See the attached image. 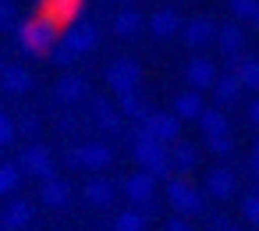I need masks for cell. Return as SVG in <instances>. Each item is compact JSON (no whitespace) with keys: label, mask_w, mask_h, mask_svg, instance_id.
Segmentation results:
<instances>
[{"label":"cell","mask_w":259,"mask_h":231,"mask_svg":"<svg viewBox=\"0 0 259 231\" xmlns=\"http://www.w3.org/2000/svg\"><path fill=\"white\" fill-rule=\"evenodd\" d=\"M15 36H18V47H22L25 54L43 57V54H50L54 43L61 40V25L50 22L47 15H32V18H25V22L15 25Z\"/></svg>","instance_id":"cell-1"},{"label":"cell","mask_w":259,"mask_h":231,"mask_svg":"<svg viewBox=\"0 0 259 231\" xmlns=\"http://www.w3.org/2000/svg\"><path fill=\"white\" fill-rule=\"evenodd\" d=\"M132 157L139 160V167H142L153 181H167V178H174V174H170V153H167V146H160L156 139H149V135H139V132H135Z\"/></svg>","instance_id":"cell-2"},{"label":"cell","mask_w":259,"mask_h":231,"mask_svg":"<svg viewBox=\"0 0 259 231\" xmlns=\"http://www.w3.org/2000/svg\"><path fill=\"white\" fill-rule=\"evenodd\" d=\"M167 203H170V210L178 213V217H202L206 213V196L195 188V185H188L185 178H167Z\"/></svg>","instance_id":"cell-3"},{"label":"cell","mask_w":259,"mask_h":231,"mask_svg":"<svg viewBox=\"0 0 259 231\" xmlns=\"http://www.w3.org/2000/svg\"><path fill=\"white\" fill-rule=\"evenodd\" d=\"M139 135H149V139H156L160 146H174L178 139H181V121L170 114V110H149V118L146 121H139V128H135Z\"/></svg>","instance_id":"cell-4"},{"label":"cell","mask_w":259,"mask_h":231,"mask_svg":"<svg viewBox=\"0 0 259 231\" xmlns=\"http://www.w3.org/2000/svg\"><path fill=\"white\" fill-rule=\"evenodd\" d=\"M103 79H107V86H110L117 96H121V93H132V89H139V82H142V64H139L135 57H117V61L107 64Z\"/></svg>","instance_id":"cell-5"},{"label":"cell","mask_w":259,"mask_h":231,"mask_svg":"<svg viewBox=\"0 0 259 231\" xmlns=\"http://www.w3.org/2000/svg\"><path fill=\"white\" fill-rule=\"evenodd\" d=\"M18 171H22V174H32V178H39V181H47V178H54L57 160H54L50 146L29 142V146L22 149V157H18Z\"/></svg>","instance_id":"cell-6"},{"label":"cell","mask_w":259,"mask_h":231,"mask_svg":"<svg viewBox=\"0 0 259 231\" xmlns=\"http://www.w3.org/2000/svg\"><path fill=\"white\" fill-rule=\"evenodd\" d=\"M61 43L75 54V57H82V54H93L96 47H100V29L93 25V22H85V18H78V22H71L68 25V32L61 36Z\"/></svg>","instance_id":"cell-7"},{"label":"cell","mask_w":259,"mask_h":231,"mask_svg":"<svg viewBox=\"0 0 259 231\" xmlns=\"http://www.w3.org/2000/svg\"><path fill=\"white\" fill-rule=\"evenodd\" d=\"M110 164H114V149H110V142L93 139V142H82V146H78V171L103 174Z\"/></svg>","instance_id":"cell-8"},{"label":"cell","mask_w":259,"mask_h":231,"mask_svg":"<svg viewBox=\"0 0 259 231\" xmlns=\"http://www.w3.org/2000/svg\"><path fill=\"white\" fill-rule=\"evenodd\" d=\"M202 185H206V192H202L206 199L224 203V199H231V196L238 192V174H234L231 167H224V164H220V167H213V171L206 174V181H202Z\"/></svg>","instance_id":"cell-9"},{"label":"cell","mask_w":259,"mask_h":231,"mask_svg":"<svg viewBox=\"0 0 259 231\" xmlns=\"http://www.w3.org/2000/svg\"><path fill=\"white\" fill-rule=\"evenodd\" d=\"M181 40H185L188 50L199 54V50H206V47L217 40V25H213L209 18H202V15H199V18H188V22L181 25Z\"/></svg>","instance_id":"cell-10"},{"label":"cell","mask_w":259,"mask_h":231,"mask_svg":"<svg viewBox=\"0 0 259 231\" xmlns=\"http://www.w3.org/2000/svg\"><path fill=\"white\" fill-rule=\"evenodd\" d=\"M54 96H57V103H64V107H78L82 100H89V82H85L82 75H75V71H64V75L57 79V86H54Z\"/></svg>","instance_id":"cell-11"},{"label":"cell","mask_w":259,"mask_h":231,"mask_svg":"<svg viewBox=\"0 0 259 231\" xmlns=\"http://www.w3.org/2000/svg\"><path fill=\"white\" fill-rule=\"evenodd\" d=\"M217 75H220V68H217V64H213L209 57H192V61L185 64V79H188V89H195V93H206V89H213Z\"/></svg>","instance_id":"cell-12"},{"label":"cell","mask_w":259,"mask_h":231,"mask_svg":"<svg viewBox=\"0 0 259 231\" xmlns=\"http://www.w3.org/2000/svg\"><path fill=\"white\" fill-rule=\"evenodd\" d=\"M167 153H170V174H174V178H188V174L199 167V146H195V142L178 139L174 146H167Z\"/></svg>","instance_id":"cell-13"},{"label":"cell","mask_w":259,"mask_h":231,"mask_svg":"<svg viewBox=\"0 0 259 231\" xmlns=\"http://www.w3.org/2000/svg\"><path fill=\"white\" fill-rule=\"evenodd\" d=\"M32 213H36V206L29 199H11L4 210H0V231H22V227H29Z\"/></svg>","instance_id":"cell-14"},{"label":"cell","mask_w":259,"mask_h":231,"mask_svg":"<svg viewBox=\"0 0 259 231\" xmlns=\"http://www.w3.org/2000/svg\"><path fill=\"white\" fill-rule=\"evenodd\" d=\"M121 188H124V196H128L135 206H146V203H153V199H156V181H153L146 171L128 174V178L121 181Z\"/></svg>","instance_id":"cell-15"},{"label":"cell","mask_w":259,"mask_h":231,"mask_svg":"<svg viewBox=\"0 0 259 231\" xmlns=\"http://www.w3.org/2000/svg\"><path fill=\"white\" fill-rule=\"evenodd\" d=\"M217 50L231 61V57H238L241 50H245V29L238 25V22H227V25H217Z\"/></svg>","instance_id":"cell-16"},{"label":"cell","mask_w":259,"mask_h":231,"mask_svg":"<svg viewBox=\"0 0 259 231\" xmlns=\"http://www.w3.org/2000/svg\"><path fill=\"white\" fill-rule=\"evenodd\" d=\"M82 192H85V203H93V206H110L114 196H117V181H110L107 174H89V181L82 185Z\"/></svg>","instance_id":"cell-17"},{"label":"cell","mask_w":259,"mask_h":231,"mask_svg":"<svg viewBox=\"0 0 259 231\" xmlns=\"http://www.w3.org/2000/svg\"><path fill=\"white\" fill-rule=\"evenodd\" d=\"M39 203L43 206H50V210H61V206H68L71 203V181L68 178H47L43 185H39Z\"/></svg>","instance_id":"cell-18"},{"label":"cell","mask_w":259,"mask_h":231,"mask_svg":"<svg viewBox=\"0 0 259 231\" xmlns=\"http://www.w3.org/2000/svg\"><path fill=\"white\" fill-rule=\"evenodd\" d=\"M0 89L11 93V96H25L32 89V71L22 64H4L0 68Z\"/></svg>","instance_id":"cell-19"},{"label":"cell","mask_w":259,"mask_h":231,"mask_svg":"<svg viewBox=\"0 0 259 231\" xmlns=\"http://www.w3.org/2000/svg\"><path fill=\"white\" fill-rule=\"evenodd\" d=\"M93 125H96L103 135H121V114H117V107H114L110 100L96 96V100H93Z\"/></svg>","instance_id":"cell-20"},{"label":"cell","mask_w":259,"mask_h":231,"mask_svg":"<svg viewBox=\"0 0 259 231\" xmlns=\"http://www.w3.org/2000/svg\"><path fill=\"white\" fill-rule=\"evenodd\" d=\"M149 32L160 36V40L178 36V32H181V15H178L174 8H156V11L149 15Z\"/></svg>","instance_id":"cell-21"},{"label":"cell","mask_w":259,"mask_h":231,"mask_svg":"<svg viewBox=\"0 0 259 231\" xmlns=\"http://www.w3.org/2000/svg\"><path fill=\"white\" fill-rule=\"evenodd\" d=\"M202 110H206V100H202V93H195V89L178 93V96H174V107H170V114H174L178 121H195Z\"/></svg>","instance_id":"cell-22"},{"label":"cell","mask_w":259,"mask_h":231,"mask_svg":"<svg viewBox=\"0 0 259 231\" xmlns=\"http://www.w3.org/2000/svg\"><path fill=\"white\" fill-rule=\"evenodd\" d=\"M238 93H241V86H238L234 71H220V75H217V82H213V100H217V110L234 107V103H238Z\"/></svg>","instance_id":"cell-23"},{"label":"cell","mask_w":259,"mask_h":231,"mask_svg":"<svg viewBox=\"0 0 259 231\" xmlns=\"http://www.w3.org/2000/svg\"><path fill=\"white\" fill-rule=\"evenodd\" d=\"M117 114H121V118H132V121H146V118H149V103H146V96H142L139 89L121 93V96H117Z\"/></svg>","instance_id":"cell-24"},{"label":"cell","mask_w":259,"mask_h":231,"mask_svg":"<svg viewBox=\"0 0 259 231\" xmlns=\"http://www.w3.org/2000/svg\"><path fill=\"white\" fill-rule=\"evenodd\" d=\"M195 121H199V128H202V139L231 135V121H227V114H224V110H217V107H206Z\"/></svg>","instance_id":"cell-25"},{"label":"cell","mask_w":259,"mask_h":231,"mask_svg":"<svg viewBox=\"0 0 259 231\" xmlns=\"http://www.w3.org/2000/svg\"><path fill=\"white\" fill-rule=\"evenodd\" d=\"M43 15L50 18V22H78V15H82V0H47V8H43Z\"/></svg>","instance_id":"cell-26"},{"label":"cell","mask_w":259,"mask_h":231,"mask_svg":"<svg viewBox=\"0 0 259 231\" xmlns=\"http://www.w3.org/2000/svg\"><path fill=\"white\" fill-rule=\"evenodd\" d=\"M142 25H146V18H142L139 8H121V11L114 15V32H117V36H135Z\"/></svg>","instance_id":"cell-27"},{"label":"cell","mask_w":259,"mask_h":231,"mask_svg":"<svg viewBox=\"0 0 259 231\" xmlns=\"http://www.w3.org/2000/svg\"><path fill=\"white\" fill-rule=\"evenodd\" d=\"M234 79H238L241 89L259 93V57H241L238 68H234Z\"/></svg>","instance_id":"cell-28"},{"label":"cell","mask_w":259,"mask_h":231,"mask_svg":"<svg viewBox=\"0 0 259 231\" xmlns=\"http://www.w3.org/2000/svg\"><path fill=\"white\" fill-rule=\"evenodd\" d=\"M18 185H22L18 164H0V199H4V196H15Z\"/></svg>","instance_id":"cell-29"},{"label":"cell","mask_w":259,"mask_h":231,"mask_svg":"<svg viewBox=\"0 0 259 231\" xmlns=\"http://www.w3.org/2000/svg\"><path fill=\"white\" fill-rule=\"evenodd\" d=\"M114 231H146V217L132 206V210H124V213L114 217Z\"/></svg>","instance_id":"cell-30"},{"label":"cell","mask_w":259,"mask_h":231,"mask_svg":"<svg viewBox=\"0 0 259 231\" xmlns=\"http://www.w3.org/2000/svg\"><path fill=\"white\" fill-rule=\"evenodd\" d=\"M255 4H259V0H227V11H231L234 22L241 25V22H248V18L255 15Z\"/></svg>","instance_id":"cell-31"},{"label":"cell","mask_w":259,"mask_h":231,"mask_svg":"<svg viewBox=\"0 0 259 231\" xmlns=\"http://www.w3.org/2000/svg\"><path fill=\"white\" fill-rule=\"evenodd\" d=\"M18 25V8L11 0H0V32H15Z\"/></svg>","instance_id":"cell-32"},{"label":"cell","mask_w":259,"mask_h":231,"mask_svg":"<svg viewBox=\"0 0 259 231\" xmlns=\"http://www.w3.org/2000/svg\"><path fill=\"white\" fill-rule=\"evenodd\" d=\"M50 61H54L57 68H64V71H68V68H71V64H75L78 57H75V54H71V50H68V47H64L61 40H57V43H54V50H50Z\"/></svg>","instance_id":"cell-33"},{"label":"cell","mask_w":259,"mask_h":231,"mask_svg":"<svg viewBox=\"0 0 259 231\" xmlns=\"http://www.w3.org/2000/svg\"><path fill=\"white\" fill-rule=\"evenodd\" d=\"M39 128H43V125H39V118H36V114H22V118L15 121V132H22V135H29V139H36V135H39Z\"/></svg>","instance_id":"cell-34"},{"label":"cell","mask_w":259,"mask_h":231,"mask_svg":"<svg viewBox=\"0 0 259 231\" xmlns=\"http://www.w3.org/2000/svg\"><path fill=\"white\" fill-rule=\"evenodd\" d=\"M206 146H209L213 157H227V153H234V139H231V135H213V139H206Z\"/></svg>","instance_id":"cell-35"},{"label":"cell","mask_w":259,"mask_h":231,"mask_svg":"<svg viewBox=\"0 0 259 231\" xmlns=\"http://www.w3.org/2000/svg\"><path fill=\"white\" fill-rule=\"evenodd\" d=\"M241 213H245V220H248V224H255V227H259V192H248V196L241 199Z\"/></svg>","instance_id":"cell-36"},{"label":"cell","mask_w":259,"mask_h":231,"mask_svg":"<svg viewBox=\"0 0 259 231\" xmlns=\"http://www.w3.org/2000/svg\"><path fill=\"white\" fill-rule=\"evenodd\" d=\"M15 121H11V114L8 110H0V146H11L15 142Z\"/></svg>","instance_id":"cell-37"},{"label":"cell","mask_w":259,"mask_h":231,"mask_svg":"<svg viewBox=\"0 0 259 231\" xmlns=\"http://www.w3.org/2000/svg\"><path fill=\"white\" fill-rule=\"evenodd\" d=\"M167 231H195V227H192L185 217H170V220H167Z\"/></svg>","instance_id":"cell-38"},{"label":"cell","mask_w":259,"mask_h":231,"mask_svg":"<svg viewBox=\"0 0 259 231\" xmlns=\"http://www.w3.org/2000/svg\"><path fill=\"white\" fill-rule=\"evenodd\" d=\"M57 128H61L64 135H71V132H78V121H75V118L68 114V118H61V121H57Z\"/></svg>","instance_id":"cell-39"},{"label":"cell","mask_w":259,"mask_h":231,"mask_svg":"<svg viewBox=\"0 0 259 231\" xmlns=\"http://www.w3.org/2000/svg\"><path fill=\"white\" fill-rule=\"evenodd\" d=\"M64 164H68L71 171H78V146H71V149L64 153Z\"/></svg>","instance_id":"cell-40"},{"label":"cell","mask_w":259,"mask_h":231,"mask_svg":"<svg viewBox=\"0 0 259 231\" xmlns=\"http://www.w3.org/2000/svg\"><path fill=\"white\" fill-rule=\"evenodd\" d=\"M248 121L252 125H259V93L252 96V103H248Z\"/></svg>","instance_id":"cell-41"},{"label":"cell","mask_w":259,"mask_h":231,"mask_svg":"<svg viewBox=\"0 0 259 231\" xmlns=\"http://www.w3.org/2000/svg\"><path fill=\"white\" fill-rule=\"evenodd\" d=\"M209 231H231V220H224V217H209Z\"/></svg>","instance_id":"cell-42"},{"label":"cell","mask_w":259,"mask_h":231,"mask_svg":"<svg viewBox=\"0 0 259 231\" xmlns=\"http://www.w3.org/2000/svg\"><path fill=\"white\" fill-rule=\"evenodd\" d=\"M248 22H252V25H255V29H259V4H255V15H252V18H248Z\"/></svg>","instance_id":"cell-43"},{"label":"cell","mask_w":259,"mask_h":231,"mask_svg":"<svg viewBox=\"0 0 259 231\" xmlns=\"http://www.w3.org/2000/svg\"><path fill=\"white\" fill-rule=\"evenodd\" d=\"M4 64H8V61H4V54H0V68H4Z\"/></svg>","instance_id":"cell-44"},{"label":"cell","mask_w":259,"mask_h":231,"mask_svg":"<svg viewBox=\"0 0 259 231\" xmlns=\"http://www.w3.org/2000/svg\"><path fill=\"white\" fill-rule=\"evenodd\" d=\"M231 231H238V227H234V224H231Z\"/></svg>","instance_id":"cell-45"}]
</instances>
